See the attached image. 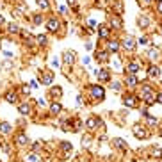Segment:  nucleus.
<instances>
[{"instance_id":"1","label":"nucleus","mask_w":162,"mask_h":162,"mask_svg":"<svg viewBox=\"0 0 162 162\" xmlns=\"http://www.w3.org/2000/svg\"><path fill=\"white\" fill-rule=\"evenodd\" d=\"M89 91H91V98L93 100H103V96H105V89L102 87V85H91L89 87Z\"/></svg>"},{"instance_id":"2","label":"nucleus","mask_w":162,"mask_h":162,"mask_svg":"<svg viewBox=\"0 0 162 162\" xmlns=\"http://www.w3.org/2000/svg\"><path fill=\"white\" fill-rule=\"evenodd\" d=\"M150 96H155V91H153V87H150V85H142L141 89H139V94H137V98L139 100H146Z\"/></svg>"},{"instance_id":"3","label":"nucleus","mask_w":162,"mask_h":162,"mask_svg":"<svg viewBox=\"0 0 162 162\" xmlns=\"http://www.w3.org/2000/svg\"><path fill=\"white\" fill-rule=\"evenodd\" d=\"M123 103L130 109H134V107L139 105V98H137V94H125L123 96Z\"/></svg>"},{"instance_id":"4","label":"nucleus","mask_w":162,"mask_h":162,"mask_svg":"<svg viewBox=\"0 0 162 162\" xmlns=\"http://www.w3.org/2000/svg\"><path fill=\"white\" fill-rule=\"evenodd\" d=\"M132 134H134L137 139H146V137H148V130L142 127V125H134V128H132Z\"/></svg>"},{"instance_id":"5","label":"nucleus","mask_w":162,"mask_h":162,"mask_svg":"<svg viewBox=\"0 0 162 162\" xmlns=\"http://www.w3.org/2000/svg\"><path fill=\"white\" fill-rule=\"evenodd\" d=\"M121 46H123L125 50H128V52H132V50L135 48V39L132 37V36H125L123 41H121Z\"/></svg>"},{"instance_id":"6","label":"nucleus","mask_w":162,"mask_h":162,"mask_svg":"<svg viewBox=\"0 0 162 162\" xmlns=\"http://www.w3.org/2000/svg\"><path fill=\"white\" fill-rule=\"evenodd\" d=\"M46 28H48L50 32H57L61 28V21L57 20V18H48L46 20Z\"/></svg>"},{"instance_id":"7","label":"nucleus","mask_w":162,"mask_h":162,"mask_svg":"<svg viewBox=\"0 0 162 162\" xmlns=\"http://www.w3.org/2000/svg\"><path fill=\"white\" fill-rule=\"evenodd\" d=\"M121 48V43L116 41V39H109L107 41V52H111V54H118Z\"/></svg>"},{"instance_id":"8","label":"nucleus","mask_w":162,"mask_h":162,"mask_svg":"<svg viewBox=\"0 0 162 162\" xmlns=\"http://www.w3.org/2000/svg\"><path fill=\"white\" fill-rule=\"evenodd\" d=\"M109 21H111L109 27H112V28H120L121 25H123V20H121L120 14H111V16H109Z\"/></svg>"},{"instance_id":"9","label":"nucleus","mask_w":162,"mask_h":162,"mask_svg":"<svg viewBox=\"0 0 162 162\" xmlns=\"http://www.w3.org/2000/svg\"><path fill=\"white\" fill-rule=\"evenodd\" d=\"M63 61H64V64L71 66V64L75 63V52H73V50H66V52H63Z\"/></svg>"},{"instance_id":"10","label":"nucleus","mask_w":162,"mask_h":162,"mask_svg":"<svg viewBox=\"0 0 162 162\" xmlns=\"http://www.w3.org/2000/svg\"><path fill=\"white\" fill-rule=\"evenodd\" d=\"M52 82H54V73H52V71H43L41 73V84L50 85Z\"/></svg>"},{"instance_id":"11","label":"nucleus","mask_w":162,"mask_h":162,"mask_svg":"<svg viewBox=\"0 0 162 162\" xmlns=\"http://www.w3.org/2000/svg\"><path fill=\"white\" fill-rule=\"evenodd\" d=\"M14 141H16V144H18V146H27V144H28V137L23 134V132H20V134H16Z\"/></svg>"},{"instance_id":"12","label":"nucleus","mask_w":162,"mask_h":162,"mask_svg":"<svg viewBox=\"0 0 162 162\" xmlns=\"http://www.w3.org/2000/svg\"><path fill=\"white\" fill-rule=\"evenodd\" d=\"M125 84H127L128 87H135V85L139 84V78H137V75H130V73H128L127 77H125Z\"/></svg>"},{"instance_id":"13","label":"nucleus","mask_w":162,"mask_h":162,"mask_svg":"<svg viewBox=\"0 0 162 162\" xmlns=\"http://www.w3.org/2000/svg\"><path fill=\"white\" fill-rule=\"evenodd\" d=\"M96 61H98V63H107V61H109V59H111V55H109V52H107V50H100V52H96Z\"/></svg>"},{"instance_id":"14","label":"nucleus","mask_w":162,"mask_h":162,"mask_svg":"<svg viewBox=\"0 0 162 162\" xmlns=\"http://www.w3.org/2000/svg\"><path fill=\"white\" fill-rule=\"evenodd\" d=\"M141 70V66H139V63L137 61H132V63H128L127 66V71L130 73V75H137V71Z\"/></svg>"},{"instance_id":"15","label":"nucleus","mask_w":162,"mask_h":162,"mask_svg":"<svg viewBox=\"0 0 162 162\" xmlns=\"http://www.w3.org/2000/svg\"><path fill=\"white\" fill-rule=\"evenodd\" d=\"M100 123H102V121L96 120V118H89V120L85 121V127L89 128V130H96V128L100 127Z\"/></svg>"},{"instance_id":"16","label":"nucleus","mask_w":162,"mask_h":162,"mask_svg":"<svg viewBox=\"0 0 162 162\" xmlns=\"http://www.w3.org/2000/svg\"><path fill=\"white\" fill-rule=\"evenodd\" d=\"M98 34L102 39H107L109 36H111V27H107V25H100L98 27Z\"/></svg>"},{"instance_id":"17","label":"nucleus","mask_w":162,"mask_h":162,"mask_svg":"<svg viewBox=\"0 0 162 162\" xmlns=\"http://www.w3.org/2000/svg\"><path fill=\"white\" fill-rule=\"evenodd\" d=\"M98 80H100V82H109V80H111V71H109V70L98 71Z\"/></svg>"},{"instance_id":"18","label":"nucleus","mask_w":162,"mask_h":162,"mask_svg":"<svg viewBox=\"0 0 162 162\" xmlns=\"http://www.w3.org/2000/svg\"><path fill=\"white\" fill-rule=\"evenodd\" d=\"M61 111H63V105H61L59 102H52V105H50V112L54 114V116H57Z\"/></svg>"},{"instance_id":"19","label":"nucleus","mask_w":162,"mask_h":162,"mask_svg":"<svg viewBox=\"0 0 162 162\" xmlns=\"http://www.w3.org/2000/svg\"><path fill=\"white\" fill-rule=\"evenodd\" d=\"M50 96H52V98H61V96H63V89H61L59 85H54V87L50 89Z\"/></svg>"},{"instance_id":"20","label":"nucleus","mask_w":162,"mask_h":162,"mask_svg":"<svg viewBox=\"0 0 162 162\" xmlns=\"http://www.w3.org/2000/svg\"><path fill=\"white\" fill-rule=\"evenodd\" d=\"M25 162H41V157H39V153L32 151V153H28V155L25 157Z\"/></svg>"},{"instance_id":"21","label":"nucleus","mask_w":162,"mask_h":162,"mask_svg":"<svg viewBox=\"0 0 162 162\" xmlns=\"http://www.w3.org/2000/svg\"><path fill=\"white\" fill-rule=\"evenodd\" d=\"M159 75H160V70H159V66H153V64H151V66L148 68V77L157 78Z\"/></svg>"},{"instance_id":"22","label":"nucleus","mask_w":162,"mask_h":162,"mask_svg":"<svg viewBox=\"0 0 162 162\" xmlns=\"http://www.w3.org/2000/svg\"><path fill=\"white\" fill-rule=\"evenodd\" d=\"M18 112L23 114V116H28V114H30V105H28V103H21V105H18Z\"/></svg>"},{"instance_id":"23","label":"nucleus","mask_w":162,"mask_h":162,"mask_svg":"<svg viewBox=\"0 0 162 162\" xmlns=\"http://www.w3.org/2000/svg\"><path fill=\"white\" fill-rule=\"evenodd\" d=\"M6 100L9 102V103H18V94H16L14 91H9L6 94Z\"/></svg>"},{"instance_id":"24","label":"nucleus","mask_w":162,"mask_h":162,"mask_svg":"<svg viewBox=\"0 0 162 162\" xmlns=\"http://www.w3.org/2000/svg\"><path fill=\"white\" fill-rule=\"evenodd\" d=\"M114 144H116L120 150H123V151H127V150H128V144L123 141V139H120V137H116V139H114Z\"/></svg>"},{"instance_id":"25","label":"nucleus","mask_w":162,"mask_h":162,"mask_svg":"<svg viewBox=\"0 0 162 162\" xmlns=\"http://www.w3.org/2000/svg\"><path fill=\"white\" fill-rule=\"evenodd\" d=\"M36 4H37V7H39L41 11H48V9H50V2H48V0H36Z\"/></svg>"},{"instance_id":"26","label":"nucleus","mask_w":162,"mask_h":162,"mask_svg":"<svg viewBox=\"0 0 162 162\" xmlns=\"http://www.w3.org/2000/svg\"><path fill=\"white\" fill-rule=\"evenodd\" d=\"M11 130H13V127H11V125H9V123H6V121H4V123H0V132H2V134H11Z\"/></svg>"},{"instance_id":"27","label":"nucleus","mask_w":162,"mask_h":162,"mask_svg":"<svg viewBox=\"0 0 162 162\" xmlns=\"http://www.w3.org/2000/svg\"><path fill=\"white\" fill-rule=\"evenodd\" d=\"M137 23H139L142 28H146L150 25V18L148 16H139V18H137Z\"/></svg>"},{"instance_id":"28","label":"nucleus","mask_w":162,"mask_h":162,"mask_svg":"<svg viewBox=\"0 0 162 162\" xmlns=\"http://www.w3.org/2000/svg\"><path fill=\"white\" fill-rule=\"evenodd\" d=\"M36 43H37L39 46H45V45H46V36H45V34L36 36Z\"/></svg>"},{"instance_id":"29","label":"nucleus","mask_w":162,"mask_h":162,"mask_svg":"<svg viewBox=\"0 0 162 162\" xmlns=\"http://www.w3.org/2000/svg\"><path fill=\"white\" fill-rule=\"evenodd\" d=\"M157 123H159L157 118H153V116H146V125H148V127H157Z\"/></svg>"},{"instance_id":"30","label":"nucleus","mask_w":162,"mask_h":162,"mask_svg":"<svg viewBox=\"0 0 162 162\" xmlns=\"http://www.w3.org/2000/svg\"><path fill=\"white\" fill-rule=\"evenodd\" d=\"M7 32H9V34H16V32H20V27L11 23V25H7Z\"/></svg>"},{"instance_id":"31","label":"nucleus","mask_w":162,"mask_h":162,"mask_svg":"<svg viewBox=\"0 0 162 162\" xmlns=\"http://www.w3.org/2000/svg\"><path fill=\"white\" fill-rule=\"evenodd\" d=\"M148 57L151 59V61H155L157 57H159V50H157V48H151V50H148Z\"/></svg>"},{"instance_id":"32","label":"nucleus","mask_w":162,"mask_h":162,"mask_svg":"<svg viewBox=\"0 0 162 162\" xmlns=\"http://www.w3.org/2000/svg\"><path fill=\"white\" fill-rule=\"evenodd\" d=\"M32 21H34V25H41V23H43V16H41V14H34V16H32Z\"/></svg>"},{"instance_id":"33","label":"nucleus","mask_w":162,"mask_h":162,"mask_svg":"<svg viewBox=\"0 0 162 162\" xmlns=\"http://www.w3.org/2000/svg\"><path fill=\"white\" fill-rule=\"evenodd\" d=\"M153 157H157V159H162V150L159 148V146H155V148H153Z\"/></svg>"},{"instance_id":"34","label":"nucleus","mask_w":162,"mask_h":162,"mask_svg":"<svg viewBox=\"0 0 162 162\" xmlns=\"http://www.w3.org/2000/svg\"><path fill=\"white\" fill-rule=\"evenodd\" d=\"M61 150L63 151H71V144L70 142H61Z\"/></svg>"},{"instance_id":"35","label":"nucleus","mask_w":162,"mask_h":162,"mask_svg":"<svg viewBox=\"0 0 162 162\" xmlns=\"http://www.w3.org/2000/svg\"><path fill=\"white\" fill-rule=\"evenodd\" d=\"M82 130V121H75V127H73V132H80Z\"/></svg>"},{"instance_id":"36","label":"nucleus","mask_w":162,"mask_h":162,"mask_svg":"<svg viewBox=\"0 0 162 162\" xmlns=\"http://www.w3.org/2000/svg\"><path fill=\"white\" fill-rule=\"evenodd\" d=\"M30 89H32L30 85H21V94H25V96H27L28 93H30Z\"/></svg>"},{"instance_id":"37","label":"nucleus","mask_w":162,"mask_h":162,"mask_svg":"<svg viewBox=\"0 0 162 162\" xmlns=\"http://www.w3.org/2000/svg\"><path fill=\"white\" fill-rule=\"evenodd\" d=\"M18 11H20V13H25V11H27V6H23V4H18Z\"/></svg>"},{"instance_id":"38","label":"nucleus","mask_w":162,"mask_h":162,"mask_svg":"<svg viewBox=\"0 0 162 162\" xmlns=\"http://www.w3.org/2000/svg\"><path fill=\"white\" fill-rule=\"evenodd\" d=\"M112 89H114V91H120V89H121V84H120V82H114V84H112Z\"/></svg>"},{"instance_id":"39","label":"nucleus","mask_w":162,"mask_h":162,"mask_svg":"<svg viewBox=\"0 0 162 162\" xmlns=\"http://www.w3.org/2000/svg\"><path fill=\"white\" fill-rule=\"evenodd\" d=\"M157 11H159V14H162V0L157 2Z\"/></svg>"},{"instance_id":"40","label":"nucleus","mask_w":162,"mask_h":162,"mask_svg":"<svg viewBox=\"0 0 162 162\" xmlns=\"http://www.w3.org/2000/svg\"><path fill=\"white\" fill-rule=\"evenodd\" d=\"M155 102L157 103H162V93H159V94L155 96Z\"/></svg>"},{"instance_id":"41","label":"nucleus","mask_w":162,"mask_h":162,"mask_svg":"<svg viewBox=\"0 0 162 162\" xmlns=\"http://www.w3.org/2000/svg\"><path fill=\"white\" fill-rule=\"evenodd\" d=\"M139 43H141V45H146V43H148V37H144V36L139 37Z\"/></svg>"},{"instance_id":"42","label":"nucleus","mask_w":162,"mask_h":162,"mask_svg":"<svg viewBox=\"0 0 162 162\" xmlns=\"http://www.w3.org/2000/svg\"><path fill=\"white\" fill-rule=\"evenodd\" d=\"M59 13H61V14H66V13H68V9H66L64 6H61V7H59Z\"/></svg>"},{"instance_id":"43","label":"nucleus","mask_w":162,"mask_h":162,"mask_svg":"<svg viewBox=\"0 0 162 162\" xmlns=\"http://www.w3.org/2000/svg\"><path fill=\"white\" fill-rule=\"evenodd\" d=\"M32 148H34V150H39V148H41V142H34V144H32Z\"/></svg>"},{"instance_id":"44","label":"nucleus","mask_w":162,"mask_h":162,"mask_svg":"<svg viewBox=\"0 0 162 162\" xmlns=\"http://www.w3.org/2000/svg\"><path fill=\"white\" fill-rule=\"evenodd\" d=\"M30 87H32V89H34V87H37V82H36V80H30Z\"/></svg>"},{"instance_id":"45","label":"nucleus","mask_w":162,"mask_h":162,"mask_svg":"<svg viewBox=\"0 0 162 162\" xmlns=\"http://www.w3.org/2000/svg\"><path fill=\"white\" fill-rule=\"evenodd\" d=\"M85 48H87V50H91V48H93V43H91V41H89V43H85Z\"/></svg>"},{"instance_id":"46","label":"nucleus","mask_w":162,"mask_h":162,"mask_svg":"<svg viewBox=\"0 0 162 162\" xmlns=\"http://www.w3.org/2000/svg\"><path fill=\"white\" fill-rule=\"evenodd\" d=\"M151 2H153V0H142V4H144V6H150Z\"/></svg>"},{"instance_id":"47","label":"nucleus","mask_w":162,"mask_h":162,"mask_svg":"<svg viewBox=\"0 0 162 162\" xmlns=\"http://www.w3.org/2000/svg\"><path fill=\"white\" fill-rule=\"evenodd\" d=\"M6 23V20H4V16H0V25H4Z\"/></svg>"},{"instance_id":"48","label":"nucleus","mask_w":162,"mask_h":162,"mask_svg":"<svg viewBox=\"0 0 162 162\" xmlns=\"http://www.w3.org/2000/svg\"><path fill=\"white\" fill-rule=\"evenodd\" d=\"M160 36H162V27H160Z\"/></svg>"},{"instance_id":"49","label":"nucleus","mask_w":162,"mask_h":162,"mask_svg":"<svg viewBox=\"0 0 162 162\" xmlns=\"http://www.w3.org/2000/svg\"><path fill=\"white\" fill-rule=\"evenodd\" d=\"M160 135H162V130H160Z\"/></svg>"},{"instance_id":"50","label":"nucleus","mask_w":162,"mask_h":162,"mask_svg":"<svg viewBox=\"0 0 162 162\" xmlns=\"http://www.w3.org/2000/svg\"><path fill=\"white\" fill-rule=\"evenodd\" d=\"M77 162H80V160H77Z\"/></svg>"}]
</instances>
